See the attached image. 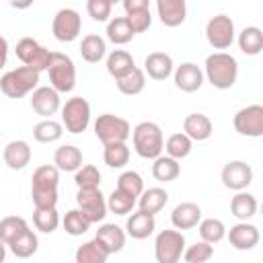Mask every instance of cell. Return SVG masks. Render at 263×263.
I'll use <instances>...</instances> for the list:
<instances>
[{
  "label": "cell",
  "mask_w": 263,
  "mask_h": 263,
  "mask_svg": "<svg viewBox=\"0 0 263 263\" xmlns=\"http://www.w3.org/2000/svg\"><path fill=\"white\" fill-rule=\"evenodd\" d=\"M203 76L218 90L232 88L238 78V62L234 55H230L226 51H214L205 58Z\"/></svg>",
  "instance_id": "obj_1"
},
{
  "label": "cell",
  "mask_w": 263,
  "mask_h": 263,
  "mask_svg": "<svg viewBox=\"0 0 263 263\" xmlns=\"http://www.w3.org/2000/svg\"><path fill=\"white\" fill-rule=\"evenodd\" d=\"M132 144L138 156L146 158V160H154L156 156L162 154L164 148V138H162V129L158 123L154 121H140L134 129H132Z\"/></svg>",
  "instance_id": "obj_2"
},
{
  "label": "cell",
  "mask_w": 263,
  "mask_h": 263,
  "mask_svg": "<svg viewBox=\"0 0 263 263\" xmlns=\"http://www.w3.org/2000/svg\"><path fill=\"white\" fill-rule=\"evenodd\" d=\"M39 76L41 72H37L31 66H18L10 72H6L0 78V90L8 97V99H23L29 92H33L39 84Z\"/></svg>",
  "instance_id": "obj_3"
},
{
  "label": "cell",
  "mask_w": 263,
  "mask_h": 263,
  "mask_svg": "<svg viewBox=\"0 0 263 263\" xmlns=\"http://www.w3.org/2000/svg\"><path fill=\"white\" fill-rule=\"evenodd\" d=\"M49 74V86H53L60 95L72 92L76 86V66L70 55L51 51V62L45 70Z\"/></svg>",
  "instance_id": "obj_4"
},
{
  "label": "cell",
  "mask_w": 263,
  "mask_h": 263,
  "mask_svg": "<svg viewBox=\"0 0 263 263\" xmlns=\"http://www.w3.org/2000/svg\"><path fill=\"white\" fill-rule=\"evenodd\" d=\"M185 251V234L177 228L160 230L154 238V257L158 263H177Z\"/></svg>",
  "instance_id": "obj_5"
},
{
  "label": "cell",
  "mask_w": 263,
  "mask_h": 263,
  "mask_svg": "<svg viewBox=\"0 0 263 263\" xmlns=\"http://www.w3.org/2000/svg\"><path fill=\"white\" fill-rule=\"evenodd\" d=\"M90 123V105L82 97H72L62 107V125L70 134H82Z\"/></svg>",
  "instance_id": "obj_6"
},
{
  "label": "cell",
  "mask_w": 263,
  "mask_h": 263,
  "mask_svg": "<svg viewBox=\"0 0 263 263\" xmlns=\"http://www.w3.org/2000/svg\"><path fill=\"white\" fill-rule=\"evenodd\" d=\"M132 134V127L127 123V119L113 115V113H103L97 117L95 121V136L105 144H113V142H127Z\"/></svg>",
  "instance_id": "obj_7"
},
{
  "label": "cell",
  "mask_w": 263,
  "mask_h": 263,
  "mask_svg": "<svg viewBox=\"0 0 263 263\" xmlns=\"http://www.w3.org/2000/svg\"><path fill=\"white\" fill-rule=\"evenodd\" d=\"M76 203L78 210L92 222L99 224L107 216V197L101 193V187H78L76 193Z\"/></svg>",
  "instance_id": "obj_8"
},
{
  "label": "cell",
  "mask_w": 263,
  "mask_h": 263,
  "mask_svg": "<svg viewBox=\"0 0 263 263\" xmlns=\"http://www.w3.org/2000/svg\"><path fill=\"white\" fill-rule=\"evenodd\" d=\"M82 31V18H80V12L74 10V8H60L53 16V23H51V33L58 41L62 43H70V41H76L78 35Z\"/></svg>",
  "instance_id": "obj_9"
},
{
  "label": "cell",
  "mask_w": 263,
  "mask_h": 263,
  "mask_svg": "<svg viewBox=\"0 0 263 263\" xmlns=\"http://www.w3.org/2000/svg\"><path fill=\"white\" fill-rule=\"evenodd\" d=\"M16 58L25 64V66H31L35 68L37 72H45L49 62H51V51L47 47H43L37 39L33 37H23L18 43H16Z\"/></svg>",
  "instance_id": "obj_10"
},
{
  "label": "cell",
  "mask_w": 263,
  "mask_h": 263,
  "mask_svg": "<svg viewBox=\"0 0 263 263\" xmlns=\"http://www.w3.org/2000/svg\"><path fill=\"white\" fill-rule=\"evenodd\" d=\"M234 21L228 14H216L205 25V39L214 49H228L234 43Z\"/></svg>",
  "instance_id": "obj_11"
},
{
  "label": "cell",
  "mask_w": 263,
  "mask_h": 263,
  "mask_svg": "<svg viewBox=\"0 0 263 263\" xmlns=\"http://www.w3.org/2000/svg\"><path fill=\"white\" fill-rule=\"evenodd\" d=\"M234 129L247 138H261L263 136V107L261 105H247L236 111L232 119Z\"/></svg>",
  "instance_id": "obj_12"
},
{
  "label": "cell",
  "mask_w": 263,
  "mask_h": 263,
  "mask_svg": "<svg viewBox=\"0 0 263 263\" xmlns=\"http://www.w3.org/2000/svg\"><path fill=\"white\" fill-rule=\"evenodd\" d=\"M222 185L230 191H242L253 183V168L245 160H230L222 168Z\"/></svg>",
  "instance_id": "obj_13"
},
{
  "label": "cell",
  "mask_w": 263,
  "mask_h": 263,
  "mask_svg": "<svg viewBox=\"0 0 263 263\" xmlns=\"http://www.w3.org/2000/svg\"><path fill=\"white\" fill-rule=\"evenodd\" d=\"M31 109L41 117H51L62 109L60 92L53 86H37L31 95Z\"/></svg>",
  "instance_id": "obj_14"
},
{
  "label": "cell",
  "mask_w": 263,
  "mask_h": 263,
  "mask_svg": "<svg viewBox=\"0 0 263 263\" xmlns=\"http://www.w3.org/2000/svg\"><path fill=\"white\" fill-rule=\"evenodd\" d=\"M228 242L238 249V251H251L253 247L259 245V228L255 224H249L247 220H238V224L230 226V230H226Z\"/></svg>",
  "instance_id": "obj_15"
},
{
  "label": "cell",
  "mask_w": 263,
  "mask_h": 263,
  "mask_svg": "<svg viewBox=\"0 0 263 263\" xmlns=\"http://www.w3.org/2000/svg\"><path fill=\"white\" fill-rule=\"evenodd\" d=\"M173 76H175V86L183 92H195L203 84V72L193 62H183L181 66H177Z\"/></svg>",
  "instance_id": "obj_16"
},
{
  "label": "cell",
  "mask_w": 263,
  "mask_h": 263,
  "mask_svg": "<svg viewBox=\"0 0 263 263\" xmlns=\"http://www.w3.org/2000/svg\"><path fill=\"white\" fill-rule=\"evenodd\" d=\"M156 12L164 27H179L187 18V0H156Z\"/></svg>",
  "instance_id": "obj_17"
},
{
  "label": "cell",
  "mask_w": 263,
  "mask_h": 263,
  "mask_svg": "<svg viewBox=\"0 0 263 263\" xmlns=\"http://www.w3.org/2000/svg\"><path fill=\"white\" fill-rule=\"evenodd\" d=\"M201 220V208L193 201H181L171 212V222L177 230H191Z\"/></svg>",
  "instance_id": "obj_18"
},
{
  "label": "cell",
  "mask_w": 263,
  "mask_h": 263,
  "mask_svg": "<svg viewBox=\"0 0 263 263\" xmlns=\"http://www.w3.org/2000/svg\"><path fill=\"white\" fill-rule=\"evenodd\" d=\"M2 158H4V164L10 171H23L31 162V146H29V142H25V140L8 142L4 146Z\"/></svg>",
  "instance_id": "obj_19"
},
{
  "label": "cell",
  "mask_w": 263,
  "mask_h": 263,
  "mask_svg": "<svg viewBox=\"0 0 263 263\" xmlns=\"http://www.w3.org/2000/svg\"><path fill=\"white\" fill-rule=\"evenodd\" d=\"M175 70L173 58L164 51H152L144 60V72L152 80H166Z\"/></svg>",
  "instance_id": "obj_20"
},
{
  "label": "cell",
  "mask_w": 263,
  "mask_h": 263,
  "mask_svg": "<svg viewBox=\"0 0 263 263\" xmlns=\"http://www.w3.org/2000/svg\"><path fill=\"white\" fill-rule=\"evenodd\" d=\"M95 238L103 245V249L109 255H115L125 247V230L121 226H117V224H109V222L101 224L97 234H95Z\"/></svg>",
  "instance_id": "obj_21"
},
{
  "label": "cell",
  "mask_w": 263,
  "mask_h": 263,
  "mask_svg": "<svg viewBox=\"0 0 263 263\" xmlns=\"http://www.w3.org/2000/svg\"><path fill=\"white\" fill-rule=\"evenodd\" d=\"M156 230V222H154V216L152 214H146L142 210L134 212L127 222H125V234H129L132 238L136 240H144L148 236H152Z\"/></svg>",
  "instance_id": "obj_22"
},
{
  "label": "cell",
  "mask_w": 263,
  "mask_h": 263,
  "mask_svg": "<svg viewBox=\"0 0 263 263\" xmlns=\"http://www.w3.org/2000/svg\"><path fill=\"white\" fill-rule=\"evenodd\" d=\"M183 132L193 140V142H203L212 136L214 125L212 119L203 113H189L183 121Z\"/></svg>",
  "instance_id": "obj_23"
},
{
  "label": "cell",
  "mask_w": 263,
  "mask_h": 263,
  "mask_svg": "<svg viewBox=\"0 0 263 263\" xmlns=\"http://www.w3.org/2000/svg\"><path fill=\"white\" fill-rule=\"evenodd\" d=\"M168 203V193L162 189V187H150V189H144L136 201L138 210L146 212V214H158L164 205Z\"/></svg>",
  "instance_id": "obj_24"
},
{
  "label": "cell",
  "mask_w": 263,
  "mask_h": 263,
  "mask_svg": "<svg viewBox=\"0 0 263 263\" xmlns=\"http://www.w3.org/2000/svg\"><path fill=\"white\" fill-rule=\"evenodd\" d=\"M53 164L64 173H74L82 166V152L78 146L64 144L53 152Z\"/></svg>",
  "instance_id": "obj_25"
},
{
  "label": "cell",
  "mask_w": 263,
  "mask_h": 263,
  "mask_svg": "<svg viewBox=\"0 0 263 263\" xmlns=\"http://www.w3.org/2000/svg\"><path fill=\"white\" fill-rule=\"evenodd\" d=\"M6 247L10 249V253H12L14 257H18V259H29L31 255L37 253L39 238H37V234L27 226V228H25L16 238H12Z\"/></svg>",
  "instance_id": "obj_26"
},
{
  "label": "cell",
  "mask_w": 263,
  "mask_h": 263,
  "mask_svg": "<svg viewBox=\"0 0 263 263\" xmlns=\"http://www.w3.org/2000/svg\"><path fill=\"white\" fill-rule=\"evenodd\" d=\"M115 84H117V90H119L121 95H125V97H136V95H140V92L144 90V86H146V72H144L142 68L134 66L127 74H123L121 78H117Z\"/></svg>",
  "instance_id": "obj_27"
},
{
  "label": "cell",
  "mask_w": 263,
  "mask_h": 263,
  "mask_svg": "<svg viewBox=\"0 0 263 263\" xmlns=\"http://www.w3.org/2000/svg\"><path fill=\"white\" fill-rule=\"evenodd\" d=\"M105 51H107V43L101 35H95V33H88L82 37L80 41V55L84 62L88 64H99L103 58H105Z\"/></svg>",
  "instance_id": "obj_28"
},
{
  "label": "cell",
  "mask_w": 263,
  "mask_h": 263,
  "mask_svg": "<svg viewBox=\"0 0 263 263\" xmlns=\"http://www.w3.org/2000/svg\"><path fill=\"white\" fill-rule=\"evenodd\" d=\"M181 175V164L177 158L168 156V154H160L154 158V164H152V177L160 183H171L175 181L177 177Z\"/></svg>",
  "instance_id": "obj_29"
},
{
  "label": "cell",
  "mask_w": 263,
  "mask_h": 263,
  "mask_svg": "<svg viewBox=\"0 0 263 263\" xmlns=\"http://www.w3.org/2000/svg\"><path fill=\"white\" fill-rule=\"evenodd\" d=\"M257 197L253 193H247L245 189L236 191V195L230 199V212L236 220H251L257 214Z\"/></svg>",
  "instance_id": "obj_30"
},
{
  "label": "cell",
  "mask_w": 263,
  "mask_h": 263,
  "mask_svg": "<svg viewBox=\"0 0 263 263\" xmlns=\"http://www.w3.org/2000/svg\"><path fill=\"white\" fill-rule=\"evenodd\" d=\"M105 33H107V39H109L111 43H115V45H125V43H129V41L136 37L134 29H132V25L127 23L125 16L109 18Z\"/></svg>",
  "instance_id": "obj_31"
},
{
  "label": "cell",
  "mask_w": 263,
  "mask_h": 263,
  "mask_svg": "<svg viewBox=\"0 0 263 263\" xmlns=\"http://www.w3.org/2000/svg\"><path fill=\"white\" fill-rule=\"evenodd\" d=\"M238 47L245 55H259L261 49H263V33L259 27L251 25V27H245L240 33H238Z\"/></svg>",
  "instance_id": "obj_32"
},
{
  "label": "cell",
  "mask_w": 263,
  "mask_h": 263,
  "mask_svg": "<svg viewBox=\"0 0 263 263\" xmlns=\"http://www.w3.org/2000/svg\"><path fill=\"white\" fill-rule=\"evenodd\" d=\"M162 150H164L168 156L181 160V158H187V156L191 154V150H193V140H191L185 132H177V134H173V136L166 138Z\"/></svg>",
  "instance_id": "obj_33"
},
{
  "label": "cell",
  "mask_w": 263,
  "mask_h": 263,
  "mask_svg": "<svg viewBox=\"0 0 263 263\" xmlns=\"http://www.w3.org/2000/svg\"><path fill=\"white\" fill-rule=\"evenodd\" d=\"M134 66H136L134 58H132V53H127L125 49H115V51H111V53L107 55V72H109L115 80L121 78L123 74H127Z\"/></svg>",
  "instance_id": "obj_34"
},
{
  "label": "cell",
  "mask_w": 263,
  "mask_h": 263,
  "mask_svg": "<svg viewBox=\"0 0 263 263\" xmlns=\"http://www.w3.org/2000/svg\"><path fill=\"white\" fill-rule=\"evenodd\" d=\"M74 259L76 263H105L109 259V253L103 249V245L97 238H92L76 249Z\"/></svg>",
  "instance_id": "obj_35"
},
{
  "label": "cell",
  "mask_w": 263,
  "mask_h": 263,
  "mask_svg": "<svg viewBox=\"0 0 263 263\" xmlns=\"http://www.w3.org/2000/svg\"><path fill=\"white\" fill-rule=\"evenodd\" d=\"M64 134V125L60 121H53L51 117H45L43 121H39L35 127H33V138L41 144H51V142H58Z\"/></svg>",
  "instance_id": "obj_36"
},
{
  "label": "cell",
  "mask_w": 263,
  "mask_h": 263,
  "mask_svg": "<svg viewBox=\"0 0 263 263\" xmlns=\"http://www.w3.org/2000/svg\"><path fill=\"white\" fill-rule=\"evenodd\" d=\"M103 160L109 168H123L129 162V148L125 142H113L105 144L103 150Z\"/></svg>",
  "instance_id": "obj_37"
},
{
  "label": "cell",
  "mask_w": 263,
  "mask_h": 263,
  "mask_svg": "<svg viewBox=\"0 0 263 263\" xmlns=\"http://www.w3.org/2000/svg\"><path fill=\"white\" fill-rule=\"evenodd\" d=\"M60 183V168L55 164H43L35 168L31 189H58Z\"/></svg>",
  "instance_id": "obj_38"
},
{
  "label": "cell",
  "mask_w": 263,
  "mask_h": 263,
  "mask_svg": "<svg viewBox=\"0 0 263 263\" xmlns=\"http://www.w3.org/2000/svg\"><path fill=\"white\" fill-rule=\"evenodd\" d=\"M136 201H138V197H134L121 189H113L111 195L107 197V210L115 216H127L136 208Z\"/></svg>",
  "instance_id": "obj_39"
},
{
  "label": "cell",
  "mask_w": 263,
  "mask_h": 263,
  "mask_svg": "<svg viewBox=\"0 0 263 263\" xmlns=\"http://www.w3.org/2000/svg\"><path fill=\"white\" fill-rule=\"evenodd\" d=\"M33 224L39 232L51 234L60 226V214L55 208H35L33 212Z\"/></svg>",
  "instance_id": "obj_40"
},
{
  "label": "cell",
  "mask_w": 263,
  "mask_h": 263,
  "mask_svg": "<svg viewBox=\"0 0 263 263\" xmlns=\"http://www.w3.org/2000/svg\"><path fill=\"white\" fill-rule=\"evenodd\" d=\"M62 226H64V230H66L70 236H82L84 232H88V228L92 226V222H90L78 208H74V210L66 212V216H64V220H62Z\"/></svg>",
  "instance_id": "obj_41"
},
{
  "label": "cell",
  "mask_w": 263,
  "mask_h": 263,
  "mask_svg": "<svg viewBox=\"0 0 263 263\" xmlns=\"http://www.w3.org/2000/svg\"><path fill=\"white\" fill-rule=\"evenodd\" d=\"M199 236L201 240L210 242V245H216L220 242L224 236H226V226L222 220L218 218H205V220H199Z\"/></svg>",
  "instance_id": "obj_42"
},
{
  "label": "cell",
  "mask_w": 263,
  "mask_h": 263,
  "mask_svg": "<svg viewBox=\"0 0 263 263\" xmlns=\"http://www.w3.org/2000/svg\"><path fill=\"white\" fill-rule=\"evenodd\" d=\"M27 220L21 216H6L0 220V240L4 245H8L12 238H16L25 228H27Z\"/></svg>",
  "instance_id": "obj_43"
},
{
  "label": "cell",
  "mask_w": 263,
  "mask_h": 263,
  "mask_svg": "<svg viewBox=\"0 0 263 263\" xmlns=\"http://www.w3.org/2000/svg\"><path fill=\"white\" fill-rule=\"evenodd\" d=\"M212 255H214V245H210L205 240L193 242L191 247H187L183 251V259L187 263H205L212 259Z\"/></svg>",
  "instance_id": "obj_44"
},
{
  "label": "cell",
  "mask_w": 263,
  "mask_h": 263,
  "mask_svg": "<svg viewBox=\"0 0 263 263\" xmlns=\"http://www.w3.org/2000/svg\"><path fill=\"white\" fill-rule=\"evenodd\" d=\"M117 189L134 195V197H140V193L144 191V181L140 177V173L136 171H123L117 179Z\"/></svg>",
  "instance_id": "obj_45"
},
{
  "label": "cell",
  "mask_w": 263,
  "mask_h": 263,
  "mask_svg": "<svg viewBox=\"0 0 263 263\" xmlns=\"http://www.w3.org/2000/svg\"><path fill=\"white\" fill-rule=\"evenodd\" d=\"M76 187H101V173L95 164H84L74 171Z\"/></svg>",
  "instance_id": "obj_46"
},
{
  "label": "cell",
  "mask_w": 263,
  "mask_h": 263,
  "mask_svg": "<svg viewBox=\"0 0 263 263\" xmlns=\"http://www.w3.org/2000/svg\"><path fill=\"white\" fill-rule=\"evenodd\" d=\"M111 8L113 4L107 0H86V12L97 23H107L111 16Z\"/></svg>",
  "instance_id": "obj_47"
},
{
  "label": "cell",
  "mask_w": 263,
  "mask_h": 263,
  "mask_svg": "<svg viewBox=\"0 0 263 263\" xmlns=\"http://www.w3.org/2000/svg\"><path fill=\"white\" fill-rule=\"evenodd\" d=\"M31 199L35 208H55L58 189H31Z\"/></svg>",
  "instance_id": "obj_48"
},
{
  "label": "cell",
  "mask_w": 263,
  "mask_h": 263,
  "mask_svg": "<svg viewBox=\"0 0 263 263\" xmlns=\"http://www.w3.org/2000/svg\"><path fill=\"white\" fill-rule=\"evenodd\" d=\"M125 18H127V23L132 25V29H134V33H136V35H138V33L148 31V29H150V25H152L150 8H146V10H138V12H129V14H125Z\"/></svg>",
  "instance_id": "obj_49"
},
{
  "label": "cell",
  "mask_w": 263,
  "mask_h": 263,
  "mask_svg": "<svg viewBox=\"0 0 263 263\" xmlns=\"http://www.w3.org/2000/svg\"><path fill=\"white\" fill-rule=\"evenodd\" d=\"M121 4H123V10H125V14L150 8V0H121Z\"/></svg>",
  "instance_id": "obj_50"
},
{
  "label": "cell",
  "mask_w": 263,
  "mask_h": 263,
  "mask_svg": "<svg viewBox=\"0 0 263 263\" xmlns=\"http://www.w3.org/2000/svg\"><path fill=\"white\" fill-rule=\"evenodd\" d=\"M6 60H8V41L0 37V70L6 66Z\"/></svg>",
  "instance_id": "obj_51"
},
{
  "label": "cell",
  "mask_w": 263,
  "mask_h": 263,
  "mask_svg": "<svg viewBox=\"0 0 263 263\" xmlns=\"http://www.w3.org/2000/svg\"><path fill=\"white\" fill-rule=\"evenodd\" d=\"M33 2H35V0H8V4H10L12 8H16V10H27Z\"/></svg>",
  "instance_id": "obj_52"
},
{
  "label": "cell",
  "mask_w": 263,
  "mask_h": 263,
  "mask_svg": "<svg viewBox=\"0 0 263 263\" xmlns=\"http://www.w3.org/2000/svg\"><path fill=\"white\" fill-rule=\"evenodd\" d=\"M4 259H6V245L0 240V263H2Z\"/></svg>",
  "instance_id": "obj_53"
},
{
  "label": "cell",
  "mask_w": 263,
  "mask_h": 263,
  "mask_svg": "<svg viewBox=\"0 0 263 263\" xmlns=\"http://www.w3.org/2000/svg\"><path fill=\"white\" fill-rule=\"evenodd\" d=\"M107 2H111V4H117V2H121V0H107Z\"/></svg>",
  "instance_id": "obj_54"
}]
</instances>
